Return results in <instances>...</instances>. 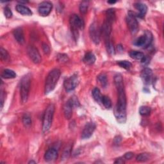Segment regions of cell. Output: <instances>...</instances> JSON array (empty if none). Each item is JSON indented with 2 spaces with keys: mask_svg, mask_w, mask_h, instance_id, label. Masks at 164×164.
<instances>
[{
  "mask_svg": "<svg viewBox=\"0 0 164 164\" xmlns=\"http://www.w3.org/2000/svg\"><path fill=\"white\" fill-rule=\"evenodd\" d=\"M88 3H89L87 1H83L80 3V5H79V10H80V12L82 14H85L87 12Z\"/></svg>",
  "mask_w": 164,
  "mask_h": 164,
  "instance_id": "31",
  "label": "cell"
},
{
  "mask_svg": "<svg viewBox=\"0 0 164 164\" xmlns=\"http://www.w3.org/2000/svg\"><path fill=\"white\" fill-rule=\"evenodd\" d=\"M97 80L103 87H106L108 83L107 76L105 73H101L97 77Z\"/></svg>",
  "mask_w": 164,
  "mask_h": 164,
  "instance_id": "22",
  "label": "cell"
},
{
  "mask_svg": "<svg viewBox=\"0 0 164 164\" xmlns=\"http://www.w3.org/2000/svg\"><path fill=\"white\" fill-rule=\"evenodd\" d=\"M4 15L7 19H10L12 17V12L10 7L7 6L4 8Z\"/></svg>",
  "mask_w": 164,
  "mask_h": 164,
  "instance_id": "34",
  "label": "cell"
},
{
  "mask_svg": "<svg viewBox=\"0 0 164 164\" xmlns=\"http://www.w3.org/2000/svg\"><path fill=\"white\" fill-rule=\"evenodd\" d=\"M60 74L61 72L58 69H54L49 72L46 79L44 87L45 94H48L55 89L60 78Z\"/></svg>",
  "mask_w": 164,
  "mask_h": 164,
  "instance_id": "2",
  "label": "cell"
},
{
  "mask_svg": "<svg viewBox=\"0 0 164 164\" xmlns=\"http://www.w3.org/2000/svg\"><path fill=\"white\" fill-rule=\"evenodd\" d=\"M134 7L139 12L137 14H136L137 17L144 18L148 11V7L146 4L142 3H136L134 4Z\"/></svg>",
  "mask_w": 164,
  "mask_h": 164,
  "instance_id": "17",
  "label": "cell"
},
{
  "mask_svg": "<svg viewBox=\"0 0 164 164\" xmlns=\"http://www.w3.org/2000/svg\"><path fill=\"white\" fill-rule=\"evenodd\" d=\"M140 77H141L142 82L146 85H149L151 83L153 79V71L149 67L144 68L140 74Z\"/></svg>",
  "mask_w": 164,
  "mask_h": 164,
  "instance_id": "14",
  "label": "cell"
},
{
  "mask_svg": "<svg viewBox=\"0 0 164 164\" xmlns=\"http://www.w3.org/2000/svg\"><path fill=\"white\" fill-rule=\"evenodd\" d=\"M0 53H1V58L4 62H7L10 59V55H9L6 49L3 48L2 47L0 49Z\"/></svg>",
  "mask_w": 164,
  "mask_h": 164,
  "instance_id": "32",
  "label": "cell"
},
{
  "mask_svg": "<svg viewBox=\"0 0 164 164\" xmlns=\"http://www.w3.org/2000/svg\"><path fill=\"white\" fill-rule=\"evenodd\" d=\"M79 105V101L76 97H71L65 103L64 106V114L66 119H70L73 115V109L74 106H78Z\"/></svg>",
  "mask_w": 164,
  "mask_h": 164,
  "instance_id": "8",
  "label": "cell"
},
{
  "mask_svg": "<svg viewBox=\"0 0 164 164\" xmlns=\"http://www.w3.org/2000/svg\"><path fill=\"white\" fill-rule=\"evenodd\" d=\"M13 35L15 39L19 44H23L25 42L24 32H23V30L22 28H17L14 30L13 31Z\"/></svg>",
  "mask_w": 164,
  "mask_h": 164,
  "instance_id": "16",
  "label": "cell"
},
{
  "mask_svg": "<svg viewBox=\"0 0 164 164\" xmlns=\"http://www.w3.org/2000/svg\"><path fill=\"white\" fill-rule=\"evenodd\" d=\"M121 141V137H119V136H118V137H116L114 139V142L115 144H118L120 143V142Z\"/></svg>",
  "mask_w": 164,
  "mask_h": 164,
  "instance_id": "41",
  "label": "cell"
},
{
  "mask_svg": "<svg viewBox=\"0 0 164 164\" xmlns=\"http://www.w3.org/2000/svg\"><path fill=\"white\" fill-rule=\"evenodd\" d=\"M31 85V76L30 74H28L24 77H22L21 81L20 86V94L21 101L23 103L27 102L28 99L30 88Z\"/></svg>",
  "mask_w": 164,
  "mask_h": 164,
  "instance_id": "4",
  "label": "cell"
},
{
  "mask_svg": "<svg viewBox=\"0 0 164 164\" xmlns=\"http://www.w3.org/2000/svg\"><path fill=\"white\" fill-rule=\"evenodd\" d=\"M58 153L57 149L55 148H50L44 154V159L46 162H53L58 158Z\"/></svg>",
  "mask_w": 164,
  "mask_h": 164,
  "instance_id": "15",
  "label": "cell"
},
{
  "mask_svg": "<svg viewBox=\"0 0 164 164\" xmlns=\"http://www.w3.org/2000/svg\"><path fill=\"white\" fill-rule=\"evenodd\" d=\"M92 94L94 97V100L97 102L100 103L101 101V98H102V95L101 94V92L100 89L98 88H94L92 91Z\"/></svg>",
  "mask_w": 164,
  "mask_h": 164,
  "instance_id": "24",
  "label": "cell"
},
{
  "mask_svg": "<svg viewBox=\"0 0 164 164\" xmlns=\"http://www.w3.org/2000/svg\"><path fill=\"white\" fill-rule=\"evenodd\" d=\"M149 61H150V58L148 57V56H146H146H144V57L141 60V63L144 65H146L149 64Z\"/></svg>",
  "mask_w": 164,
  "mask_h": 164,
  "instance_id": "38",
  "label": "cell"
},
{
  "mask_svg": "<svg viewBox=\"0 0 164 164\" xmlns=\"http://www.w3.org/2000/svg\"><path fill=\"white\" fill-rule=\"evenodd\" d=\"M101 102L105 106V107L107 109H110L112 108V101L110 98L106 96H102Z\"/></svg>",
  "mask_w": 164,
  "mask_h": 164,
  "instance_id": "28",
  "label": "cell"
},
{
  "mask_svg": "<svg viewBox=\"0 0 164 164\" xmlns=\"http://www.w3.org/2000/svg\"><path fill=\"white\" fill-rule=\"evenodd\" d=\"M89 35L94 43L96 45L100 44L101 29L98 27V25L96 22H93L89 28Z\"/></svg>",
  "mask_w": 164,
  "mask_h": 164,
  "instance_id": "9",
  "label": "cell"
},
{
  "mask_svg": "<svg viewBox=\"0 0 164 164\" xmlns=\"http://www.w3.org/2000/svg\"><path fill=\"white\" fill-rule=\"evenodd\" d=\"M114 83L118 95V101L114 109V114L118 123L124 124L126 121V96L123 78L121 74L118 73L115 75Z\"/></svg>",
  "mask_w": 164,
  "mask_h": 164,
  "instance_id": "1",
  "label": "cell"
},
{
  "mask_svg": "<svg viewBox=\"0 0 164 164\" xmlns=\"http://www.w3.org/2000/svg\"><path fill=\"white\" fill-rule=\"evenodd\" d=\"M16 73L11 69H4L1 74V78L4 79H13L16 77Z\"/></svg>",
  "mask_w": 164,
  "mask_h": 164,
  "instance_id": "20",
  "label": "cell"
},
{
  "mask_svg": "<svg viewBox=\"0 0 164 164\" xmlns=\"http://www.w3.org/2000/svg\"><path fill=\"white\" fill-rule=\"evenodd\" d=\"M83 62L88 65H91L96 62V57L91 52H88L84 56Z\"/></svg>",
  "mask_w": 164,
  "mask_h": 164,
  "instance_id": "19",
  "label": "cell"
},
{
  "mask_svg": "<svg viewBox=\"0 0 164 164\" xmlns=\"http://www.w3.org/2000/svg\"><path fill=\"white\" fill-rule=\"evenodd\" d=\"M28 55L29 57L32 60V62L35 64H39L40 63L42 58L40 55L39 51H38L35 47L34 46H29L27 49Z\"/></svg>",
  "mask_w": 164,
  "mask_h": 164,
  "instance_id": "11",
  "label": "cell"
},
{
  "mask_svg": "<svg viewBox=\"0 0 164 164\" xmlns=\"http://www.w3.org/2000/svg\"><path fill=\"white\" fill-rule=\"evenodd\" d=\"M78 83L79 79L77 74H73V76L65 79L64 83V86L65 91L68 92L74 91L78 86Z\"/></svg>",
  "mask_w": 164,
  "mask_h": 164,
  "instance_id": "10",
  "label": "cell"
},
{
  "mask_svg": "<svg viewBox=\"0 0 164 164\" xmlns=\"http://www.w3.org/2000/svg\"><path fill=\"white\" fill-rule=\"evenodd\" d=\"M115 163H125V160L124 158H119L118 159H116V160L114 162Z\"/></svg>",
  "mask_w": 164,
  "mask_h": 164,
  "instance_id": "40",
  "label": "cell"
},
{
  "mask_svg": "<svg viewBox=\"0 0 164 164\" xmlns=\"http://www.w3.org/2000/svg\"><path fill=\"white\" fill-rule=\"evenodd\" d=\"M28 163H34V164H35V163H36V162H35V161H34V160H31V161H30V162H28Z\"/></svg>",
  "mask_w": 164,
  "mask_h": 164,
  "instance_id": "43",
  "label": "cell"
},
{
  "mask_svg": "<svg viewBox=\"0 0 164 164\" xmlns=\"http://www.w3.org/2000/svg\"><path fill=\"white\" fill-rule=\"evenodd\" d=\"M53 8V4L49 1H43L40 3L38 12L42 16H48Z\"/></svg>",
  "mask_w": 164,
  "mask_h": 164,
  "instance_id": "13",
  "label": "cell"
},
{
  "mask_svg": "<svg viewBox=\"0 0 164 164\" xmlns=\"http://www.w3.org/2000/svg\"><path fill=\"white\" fill-rule=\"evenodd\" d=\"M150 159V155L148 153H141L136 158V160L139 162H144L149 160Z\"/></svg>",
  "mask_w": 164,
  "mask_h": 164,
  "instance_id": "29",
  "label": "cell"
},
{
  "mask_svg": "<svg viewBox=\"0 0 164 164\" xmlns=\"http://www.w3.org/2000/svg\"><path fill=\"white\" fill-rule=\"evenodd\" d=\"M151 108L147 106H141L140 108V110H139L140 114L144 117L149 116L150 114H151Z\"/></svg>",
  "mask_w": 164,
  "mask_h": 164,
  "instance_id": "26",
  "label": "cell"
},
{
  "mask_svg": "<svg viewBox=\"0 0 164 164\" xmlns=\"http://www.w3.org/2000/svg\"><path fill=\"white\" fill-rule=\"evenodd\" d=\"M144 54L140 51H132L130 53V57L134 59V60H140L144 57Z\"/></svg>",
  "mask_w": 164,
  "mask_h": 164,
  "instance_id": "23",
  "label": "cell"
},
{
  "mask_svg": "<svg viewBox=\"0 0 164 164\" xmlns=\"http://www.w3.org/2000/svg\"><path fill=\"white\" fill-rule=\"evenodd\" d=\"M72 146L73 145H71V144H69L65 148L62 154V160H67L68 158L70 156V154H71Z\"/></svg>",
  "mask_w": 164,
  "mask_h": 164,
  "instance_id": "25",
  "label": "cell"
},
{
  "mask_svg": "<svg viewBox=\"0 0 164 164\" xmlns=\"http://www.w3.org/2000/svg\"><path fill=\"white\" fill-rule=\"evenodd\" d=\"M22 121L23 125H24L26 128H29L31 125V123H32L31 118L29 114H25L24 115H23Z\"/></svg>",
  "mask_w": 164,
  "mask_h": 164,
  "instance_id": "27",
  "label": "cell"
},
{
  "mask_svg": "<svg viewBox=\"0 0 164 164\" xmlns=\"http://www.w3.org/2000/svg\"><path fill=\"white\" fill-rule=\"evenodd\" d=\"M4 97H5V94L4 93V92H3V91H1V109L3 106Z\"/></svg>",
  "mask_w": 164,
  "mask_h": 164,
  "instance_id": "39",
  "label": "cell"
},
{
  "mask_svg": "<svg viewBox=\"0 0 164 164\" xmlns=\"http://www.w3.org/2000/svg\"><path fill=\"white\" fill-rule=\"evenodd\" d=\"M43 51H44L45 55H48L50 53V48L47 44H46V43L43 44Z\"/></svg>",
  "mask_w": 164,
  "mask_h": 164,
  "instance_id": "36",
  "label": "cell"
},
{
  "mask_svg": "<svg viewBox=\"0 0 164 164\" xmlns=\"http://www.w3.org/2000/svg\"><path fill=\"white\" fill-rule=\"evenodd\" d=\"M16 9L17 12L21 13V14H22V15L31 16L33 14V13L30 9L28 7L25 6L24 4H17L16 7Z\"/></svg>",
  "mask_w": 164,
  "mask_h": 164,
  "instance_id": "18",
  "label": "cell"
},
{
  "mask_svg": "<svg viewBox=\"0 0 164 164\" xmlns=\"http://www.w3.org/2000/svg\"><path fill=\"white\" fill-rule=\"evenodd\" d=\"M106 46V48L107 50V52L109 53L110 55H113L115 53V48L114 46L113 43H112V41L110 42V43L105 44Z\"/></svg>",
  "mask_w": 164,
  "mask_h": 164,
  "instance_id": "33",
  "label": "cell"
},
{
  "mask_svg": "<svg viewBox=\"0 0 164 164\" xmlns=\"http://www.w3.org/2000/svg\"><path fill=\"white\" fill-rule=\"evenodd\" d=\"M58 61L60 62H67L69 60V58L67 55L65 54H58L57 56Z\"/></svg>",
  "mask_w": 164,
  "mask_h": 164,
  "instance_id": "35",
  "label": "cell"
},
{
  "mask_svg": "<svg viewBox=\"0 0 164 164\" xmlns=\"http://www.w3.org/2000/svg\"><path fill=\"white\" fill-rule=\"evenodd\" d=\"M108 3H110V4H114L116 3V1H108Z\"/></svg>",
  "mask_w": 164,
  "mask_h": 164,
  "instance_id": "42",
  "label": "cell"
},
{
  "mask_svg": "<svg viewBox=\"0 0 164 164\" xmlns=\"http://www.w3.org/2000/svg\"><path fill=\"white\" fill-rule=\"evenodd\" d=\"M126 22H127L131 34L132 35L137 34L139 31V26L136 13L132 11H129L127 16H126Z\"/></svg>",
  "mask_w": 164,
  "mask_h": 164,
  "instance_id": "7",
  "label": "cell"
},
{
  "mask_svg": "<svg viewBox=\"0 0 164 164\" xmlns=\"http://www.w3.org/2000/svg\"><path fill=\"white\" fill-rule=\"evenodd\" d=\"M96 125L93 122H89L86 124L82 133V139H88L92 135L94 132L96 130Z\"/></svg>",
  "mask_w": 164,
  "mask_h": 164,
  "instance_id": "12",
  "label": "cell"
},
{
  "mask_svg": "<svg viewBox=\"0 0 164 164\" xmlns=\"http://www.w3.org/2000/svg\"><path fill=\"white\" fill-rule=\"evenodd\" d=\"M134 156V154L132 152H128V153H126L123 158H124V160H131V159H132Z\"/></svg>",
  "mask_w": 164,
  "mask_h": 164,
  "instance_id": "37",
  "label": "cell"
},
{
  "mask_svg": "<svg viewBox=\"0 0 164 164\" xmlns=\"http://www.w3.org/2000/svg\"><path fill=\"white\" fill-rule=\"evenodd\" d=\"M153 40V36L152 33L149 30H146L143 35L139 37V38L135 40L133 44L136 46L141 47L144 49H146L151 45Z\"/></svg>",
  "mask_w": 164,
  "mask_h": 164,
  "instance_id": "6",
  "label": "cell"
},
{
  "mask_svg": "<svg viewBox=\"0 0 164 164\" xmlns=\"http://www.w3.org/2000/svg\"><path fill=\"white\" fill-rule=\"evenodd\" d=\"M118 64L119 65V66L122 68H124L126 70L130 69L132 66V64L131 62H128L127 60H121V61H118Z\"/></svg>",
  "mask_w": 164,
  "mask_h": 164,
  "instance_id": "30",
  "label": "cell"
},
{
  "mask_svg": "<svg viewBox=\"0 0 164 164\" xmlns=\"http://www.w3.org/2000/svg\"><path fill=\"white\" fill-rule=\"evenodd\" d=\"M55 107L53 104H50L46 108L44 112L43 122V132H47L50 129L52 124L53 115L55 113Z\"/></svg>",
  "mask_w": 164,
  "mask_h": 164,
  "instance_id": "5",
  "label": "cell"
},
{
  "mask_svg": "<svg viewBox=\"0 0 164 164\" xmlns=\"http://www.w3.org/2000/svg\"><path fill=\"white\" fill-rule=\"evenodd\" d=\"M105 19L114 23L115 20V9L110 8L106 12V19Z\"/></svg>",
  "mask_w": 164,
  "mask_h": 164,
  "instance_id": "21",
  "label": "cell"
},
{
  "mask_svg": "<svg viewBox=\"0 0 164 164\" xmlns=\"http://www.w3.org/2000/svg\"><path fill=\"white\" fill-rule=\"evenodd\" d=\"M69 22L73 35L75 40H77L79 37V30H83L84 28V22L79 16L73 14L70 17Z\"/></svg>",
  "mask_w": 164,
  "mask_h": 164,
  "instance_id": "3",
  "label": "cell"
}]
</instances>
